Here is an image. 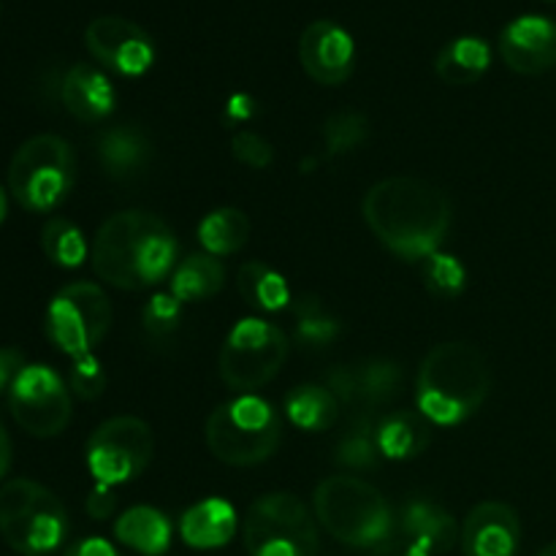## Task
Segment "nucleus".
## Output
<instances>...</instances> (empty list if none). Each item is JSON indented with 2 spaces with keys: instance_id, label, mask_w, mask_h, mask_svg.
Returning a JSON list of instances; mask_svg holds the SVG:
<instances>
[{
  "instance_id": "obj_9",
  "label": "nucleus",
  "mask_w": 556,
  "mask_h": 556,
  "mask_svg": "<svg viewBox=\"0 0 556 556\" xmlns=\"http://www.w3.org/2000/svg\"><path fill=\"white\" fill-rule=\"evenodd\" d=\"M291 342L280 326L264 318H242L228 331L220 348V378L228 389L250 394L277 378L286 364Z\"/></svg>"
},
{
  "instance_id": "obj_19",
  "label": "nucleus",
  "mask_w": 556,
  "mask_h": 556,
  "mask_svg": "<svg viewBox=\"0 0 556 556\" xmlns=\"http://www.w3.org/2000/svg\"><path fill=\"white\" fill-rule=\"evenodd\" d=\"M96 155L103 172L117 182L134 179L152 163V139L136 125H114L96 141Z\"/></svg>"
},
{
  "instance_id": "obj_29",
  "label": "nucleus",
  "mask_w": 556,
  "mask_h": 556,
  "mask_svg": "<svg viewBox=\"0 0 556 556\" xmlns=\"http://www.w3.org/2000/svg\"><path fill=\"white\" fill-rule=\"evenodd\" d=\"M41 250L60 269H79L90 255L87 239L76 223L65 217H49L41 228Z\"/></svg>"
},
{
  "instance_id": "obj_13",
  "label": "nucleus",
  "mask_w": 556,
  "mask_h": 556,
  "mask_svg": "<svg viewBox=\"0 0 556 556\" xmlns=\"http://www.w3.org/2000/svg\"><path fill=\"white\" fill-rule=\"evenodd\" d=\"M85 47L98 63L119 76H141L155 63L150 33L125 16H96L85 30Z\"/></svg>"
},
{
  "instance_id": "obj_18",
  "label": "nucleus",
  "mask_w": 556,
  "mask_h": 556,
  "mask_svg": "<svg viewBox=\"0 0 556 556\" xmlns=\"http://www.w3.org/2000/svg\"><path fill=\"white\" fill-rule=\"evenodd\" d=\"M60 101H63L65 112L79 123H101L114 112L117 92L101 68L76 63L65 71L63 81H60Z\"/></svg>"
},
{
  "instance_id": "obj_5",
  "label": "nucleus",
  "mask_w": 556,
  "mask_h": 556,
  "mask_svg": "<svg viewBox=\"0 0 556 556\" xmlns=\"http://www.w3.org/2000/svg\"><path fill=\"white\" fill-rule=\"evenodd\" d=\"M212 456L231 467H255L269 459L282 440L280 413L255 394L223 402L206 418Z\"/></svg>"
},
{
  "instance_id": "obj_7",
  "label": "nucleus",
  "mask_w": 556,
  "mask_h": 556,
  "mask_svg": "<svg viewBox=\"0 0 556 556\" xmlns=\"http://www.w3.org/2000/svg\"><path fill=\"white\" fill-rule=\"evenodd\" d=\"M76 182V157L65 139L38 134L22 141L9 163V193L27 212H54Z\"/></svg>"
},
{
  "instance_id": "obj_14",
  "label": "nucleus",
  "mask_w": 556,
  "mask_h": 556,
  "mask_svg": "<svg viewBox=\"0 0 556 556\" xmlns=\"http://www.w3.org/2000/svg\"><path fill=\"white\" fill-rule=\"evenodd\" d=\"M299 63L318 85L337 87L351 79L356 65V43L342 25L315 20L299 36Z\"/></svg>"
},
{
  "instance_id": "obj_10",
  "label": "nucleus",
  "mask_w": 556,
  "mask_h": 556,
  "mask_svg": "<svg viewBox=\"0 0 556 556\" xmlns=\"http://www.w3.org/2000/svg\"><path fill=\"white\" fill-rule=\"evenodd\" d=\"M43 329L71 362L90 356L112 329V302L96 282H71L49 302Z\"/></svg>"
},
{
  "instance_id": "obj_1",
  "label": "nucleus",
  "mask_w": 556,
  "mask_h": 556,
  "mask_svg": "<svg viewBox=\"0 0 556 556\" xmlns=\"http://www.w3.org/2000/svg\"><path fill=\"white\" fill-rule=\"evenodd\" d=\"M364 220L402 261H427L440 253L451 231V201L438 185L418 177H386L362 201Z\"/></svg>"
},
{
  "instance_id": "obj_21",
  "label": "nucleus",
  "mask_w": 556,
  "mask_h": 556,
  "mask_svg": "<svg viewBox=\"0 0 556 556\" xmlns=\"http://www.w3.org/2000/svg\"><path fill=\"white\" fill-rule=\"evenodd\" d=\"M237 532V510L228 500L206 497L201 503L190 505L179 519V535L190 548L210 552L223 548Z\"/></svg>"
},
{
  "instance_id": "obj_27",
  "label": "nucleus",
  "mask_w": 556,
  "mask_h": 556,
  "mask_svg": "<svg viewBox=\"0 0 556 556\" xmlns=\"http://www.w3.org/2000/svg\"><path fill=\"white\" fill-rule=\"evenodd\" d=\"M237 288L244 302L261 313H280L291 304V286L277 269L264 261H244L239 266Z\"/></svg>"
},
{
  "instance_id": "obj_11",
  "label": "nucleus",
  "mask_w": 556,
  "mask_h": 556,
  "mask_svg": "<svg viewBox=\"0 0 556 556\" xmlns=\"http://www.w3.org/2000/svg\"><path fill=\"white\" fill-rule=\"evenodd\" d=\"M155 438L150 424L136 416H117L103 421L90 434L85 448L87 470L103 486H119L150 467Z\"/></svg>"
},
{
  "instance_id": "obj_3",
  "label": "nucleus",
  "mask_w": 556,
  "mask_h": 556,
  "mask_svg": "<svg viewBox=\"0 0 556 556\" xmlns=\"http://www.w3.org/2000/svg\"><path fill=\"white\" fill-rule=\"evenodd\" d=\"M492 389L486 356L470 342H440L418 367L416 405L434 427H456L476 416Z\"/></svg>"
},
{
  "instance_id": "obj_39",
  "label": "nucleus",
  "mask_w": 556,
  "mask_h": 556,
  "mask_svg": "<svg viewBox=\"0 0 556 556\" xmlns=\"http://www.w3.org/2000/svg\"><path fill=\"white\" fill-rule=\"evenodd\" d=\"M25 367L27 364H25V356H22V351H16V348H0V394L14 386L16 375H20Z\"/></svg>"
},
{
  "instance_id": "obj_16",
  "label": "nucleus",
  "mask_w": 556,
  "mask_h": 556,
  "mask_svg": "<svg viewBox=\"0 0 556 556\" xmlns=\"http://www.w3.org/2000/svg\"><path fill=\"white\" fill-rule=\"evenodd\" d=\"M497 47L503 63L516 74H546L556 65V22L541 14L516 16L503 27Z\"/></svg>"
},
{
  "instance_id": "obj_24",
  "label": "nucleus",
  "mask_w": 556,
  "mask_h": 556,
  "mask_svg": "<svg viewBox=\"0 0 556 556\" xmlns=\"http://www.w3.org/2000/svg\"><path fill=\"white\" fill-rule=\"evenodd\" d=\"M492 65V47L478 36H459L440 49L434 71L451 87L476 85Z\"/></svg>"
},
{
  "instance_id": "obj_23",
  "label": "nucleus",
  "mask_w": 556,
  "mask_h": 556,
  "mask_svg": "<svg viewBox=\"0 0 556 556\" xmlns=\"http://www.w3.org/2000/svg\"><path fill=\"white\" fill-rule=\"evenodd\" d=\"M114 535L141 556H163L172 546V521L150 505H134L114 521Z\"/></svg>"
},
{
  "instance_id": "obj_4",
  "label": "nucleus",
  "mask_w": 556,
  "mask_h": 556,
  "mask_svg": "<svg viewBox=\"0 0 556 556\" xmlns=\"http://www.w3.org/2000/svg\"><path fill=\"white\" fill-rule=\"evenodd\" d=\"M313 514L334 541L378 548L394 535V510L380 489L356 476H331L313 492Z\"/></svg>"
},
{
  "instance_id": "obj_2",
  "label": "nucleus",
  "mask_w": 556,
  "mask_h": 556,
  "mask_svg": "<svg viewBox=\"0 0 556 556\" xmlns=\"http://www.w3.org/2000/svg\"><path fill=\"white\" fill-rule=\"evenodd\" d=\"M177 253L179 244L166 220L144 210H123L101 223L90 261L106 286L141 291L172 277Z\"/></svg>"
},
{
  "instance_id": "obj_15",
  "label": "nucleus",
  "mask_w": 556,
  "mask_h": 556,
  "mask_svg": "<svg viewBox=\"0 0 556 556\" xmlns=\"http://www.w3.org/2000/svg\"><path fill=\"white\" fill-rule=\"evenodd\" d=\"M326 389L340 400V405L375 410L394 400L402 389L400 364L386 358H367L358 364H337L326 375Z\"/></svg>"
},
{
  "instance_id": "obj_6",
  "label": "nucleus",
  "mask_w": 556,
  "mask_h": 556,
  "mask_svg": "<svg viewBox=\"0 0 556 556\" xmlns=\"http://www.w3.org/2000/svg\"><path fill=\"white\" fill-rule=\"evenodd\" d=\"M0 535L11 552L49 556L68 538V514L54 492L30 478L0 486Z\"/></svg>"
},
{
  "instance_id": "obj_38",
  "label": "nucleus",
  "mask_w": 556,
  "mask_h": 556,
  "mask_svg": "<svg viewBox=\"0 0 556 556\" xmlns=\"http://www.w3.org/2000/svg\"><path fill=\"white\" fill-rule=\"evenodd\" d=\"M369 556H432V552H429V548H424L421 543H416V541H410V538L394 532L389 541L380 543L378 548H372V554Z\"/></svg>"
},
{
  "instance_id": "obj_31",
  "label": "nucleus",
  "mask_w": 556,
  "mask_h": 556,
  "mask_svg": "<svg viewBox=\"0 0 556 556\" xmlns=\"http://www.w3.org/2000/svg\"><path fill=\"white\" fill-rule=\"evenodd\" d=\"M320 136H324L326 155L329 157L351 155L369 139V119L362 112H353V109L337 112L326 119Z\"/></svg>"
},
{
  "instance_id": "obj_42",
  "label": "nucleus",
  "mask_w": 556,
  "mask_h": 556,
  "mask_svg": "<svg viewBox=\"0 0 556 556\" xmlns=\"http://www.w3.org/2000/svg\"><path fill=\"white\" fill-rule=\"evenodd\" d=\"M9 467H11V438L9 432H5L3 424H0V481L5 478Z\"/></svg>"
},
{
  "instance_id": "obj_40",
  "label": "nucleus",
  "mask_w": 556,
  "mask_h": 556,
  "mask_svg": "<svg viewBox=\"0 0 556 556\" xmlns=\"http://www.w3.org/2000/svg\"><path fill=\"white\" fill-rule=\"evenodd\" d=\"M114 505H117L114 486H103V483H98V486L90 492V497H87V514H90L96 521H103L114 514Z\"/></svg>"
},
{
  "instance_id": "obj_26",
  "label": "nucleus",
  "mask_w": 556,
  "mask_h": 556,
  "mask_svg": "<svg viewBox=\"0 0 556 556\" xmlns=\"http://www.w3.org/2000/svg\"><path fill=\"white\" fill-rule=\"evenodd\" d=\"M223 286H226V266L220 264V258L210 253H193L185 255L177 269L172 271L168 291L182 304H190L212 299L223 291Z\"/></svg>"
},
{
  "instance_id": "obj_30",
  "label": "nucleus",
  "mask_w": 556,
  "mask_h": 556,
  "mask_svg": "<svg viewBox=\"0 0 556 556\" xmlns=\"http://www.w3.org/2000/svg\"><path fill=\"white\" fill-rule=\"evenodd\" d=\"M296 340L307 348H329L340 340L342 324L318 296H299L293 302Z\"/></svg>"
},
{
  "instance_id": "obj_12",
  "label": "nucleus",
  "mask_w": 556,
  "mask_h": 556,
  "mask_svg": "<svg viewBox=\"0 0 556 556\" xmlns=\"http://www.w3.org/2000/svg\"><path fill=\"white\" fill-rule=\"evenodd\" d=\"M9 410L33 438H58L71 424V389L47 364H27L9 389Z\"/></svg>"
},
{
  "instance_id": "obj_17",
  "label": "nucleus",
  "mask_w": 556,
  "mask_h": 556,
  "mask_svg": "<svg viewBox=\"0 0 556 556\" xmlns=\"http://www.w3.org/2000/svg\"><path fill=\"white\" fill-rule=\"evenodd\" d=\"M459 541L465 556H516L521 546L519 514L508 503L486 500L467 514Z\"/></svg>"
},
{
  "instance_id": "obj_34",
  "label": "nucleus",
  "mask_w": 556,
  "mask_h": 556,
  "mask_svg": "<svg viewBox=\"0 0 556 556\" xmlns=\"http://www.w3.org/2000/svg\"><path fill=\"white\" fill-rule=\"evenodd\" d=\"M141 324L152 340H168L182 324V302L172 291L155 293L141 309Z\"/></svg>"
},
{
  "instance_id": "obj_33",
  "label": "nucleus",
  "mask_w": 556,
  "mask_h": 556,
  "mask_svg": "<svg viewBox=\"0 0 556 556\" xmlns=\"http://www.w3.org/2000/svg\"><path fill=\"white\" fill-rule=\"evenodd\" d=\"M424 282L438 299H456L467 286V269L456 255L434 253L424 261Z\"/></svg>"
},
{
  "instance_id": "obj_32",
  "label": "nucleus",
  "mask_w": 556,
  "mask_h": 556,
  "mask_svg": "<svg viewBox=\"0 0 556 556\" xmlns=\"http://www.w3.org/2000/svg\"><path fill=\"white\" fill-rule=\"evenodd\" d=\"M334 462L345 470H375L380 462L378 440H375V421H358L345 438L337 443Z\"/></svg>"
},
{
  "instance_id": "obj_43",
  "label": "nucleus",
  "mask_w": 556,
  "mask_h": 556,
  "mask_svg": "<svg viewBox=\"0 0 556 556\" xmlns=\"http://www.w3.org/2000/svg\"><path fill=\"white\" fill-rule=\"evenodd\" d=\"M5 215H9V195H5L3 185H0V226H3Z\"/></svg>"
},
{
  "instance_id": "obj_28",
  "label": "nucleus",
  "mask_w": 556,
  "mask_h": 556,
  "mask_svg": "<svg viewBox=\"0 0 556 556\" xmlns=\"http://www.w3.org/2000/svg\"><path fill=\"white\" fill-rule=\"evenodd\" d=\"M250 239V217L237 206H220L204 215L199 223V242L204 253L215 255H233L248 244Z\"/></svg>"
},
{
  "instance_id": "obj_44",
  "label": "nucleus",
  "mask_w": 556,
  "mask_h": 556,
  "mask_svg": "<svg viewBox=\"0 0 556 556\" xmlns=\"http://www.w3.org/2000/svg\"><path fill=\"white\" fill-rule=\"evenodd\" d=\"M538 556H556V541H554V543H548V546L543 548V552L538 554Z\"/></svg>"
},
{
  "instance_id": "obj_41",
  "label": "nucleus",
  "mask_w": 556,
  "mask_h": 556,
  "mask_svg": "<svg viewBox=\"0 0 556 556\" xmlns=\"http://www.w3.org/2000/svg\"><path fill=\"white\" fill-rule=\"evenodd\" d=\"M63 556H123V554H119L117 546L109 543L106 538L92 535V538H81V541L71 543Z\"/></svg>"
},
{
  "instance_id": "obj_35",
  "label": "nucleus",
  "mask_w": 556,
  "mask_h": 556,
  "mask_svg": "<svg viewBox=\"0 0 556 556\" xmlns=\"http://www.w3.org/2000/svg\"><path fill=\"white\" fill-rule=\"evenodd\" d=\"M68 389L71 394H76L79 400L92 402L106 391V369H103L101 358L96 353L90 356H81L71 362L68 369Z\"/></svg>"
},
{
  "instance_id": "obj_36",
  "label": "nucleus",
  "mask_w": 556,
  "mask_h": 556,
  "mask_svg": "<svg viewBox=\"0 0 556 556\" xmlns=\"http://www.w3.org/2000/svg\"><path fill=\"white\" fill-rule=\"evenodd\" d=\"M231 152L242 166L248 168H269L275 161V147L258 134V130H233L231 136Z\"/></svg>"
},
{
  "instance_id": "obj_8",
  "label": "nucleus",
  "mask_w": 556,
  "mask_h": 556,
  "mask_svg": "<svg viewBox=\"0 0 556 556\" xmlns=\"http://www.w3.org/2000/svg\"><path fill=\"white\" fill-rule=\"evenodd\" d=\"M242 538L248 556H318V519L302 497L269 492L244 514Z\"/></svg>"
},
{
  "instance_id": "obj_20",
  "label": "nucleus",
  "mask_w": 556,
  "mask_h": 556,
  "mask_svg": "<svg viewBox=\"0 0 556 556\" xmlns=\"http://www.w3.org/2000/svg\"><path fill=\"white\" fill-rule=\"evenodd\" d=\"M396 525H400V530H396L400 535L421 543L432 554L451 552L454 543L462 538V530L454 516L443 505L432 503V500H410V503L402 505Z\"/></svg>"
},
{
  "instance_id": "obj_37",
  "label": "nucleus",
  "mask_w": 556,
  "mask_h": 556,
  "mask_svg": "<svg viewBox=\"0 0 556 556\" xmlns=\"http://www.w3.org/2000/svg\"><path fill=\"white\" fill-rule=\"evenodd\" d=\"M255 117H258V101H255L253 96H248V92H239V96H233L231 101H228L226 119L237 130H242L244 125Z\"/></svg>"
},
{
  "instance_id": "obj_22",
  "label": "nucleus",
  "mask_w": 556,
  "mask_h": 556,
  "mask_svg": "<svg viewBox=\"0 0 556 556\" xmlns=\"http://www.w3.org/2000/svg\"><path fill=\"white\" fill-rule=\"evenodd\" d=\"M375 440L386 459H416L432 443V424L421 413L391 410L375 421Z\"/></svg>"
},
{
  "instance_id": "obj_25",
  "label": "nucleus",
  "mask_w": 556,
  "mask_h": 556,
  "mask_svg": "<svg viewBox=\"0 0 556 556\" xmlns=\"http://www.w3.org/2000/svg\"><path fill=\"white\" fill-rule=\"evenodd\" d=\"M286 416L302 432H329L340 421V400L326 389V383L293 386L286 394Z\"/></svg>"
}]
</instances>
